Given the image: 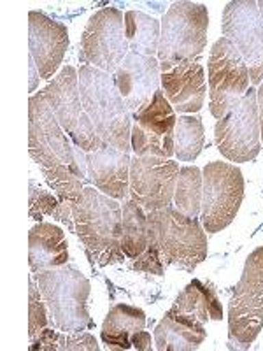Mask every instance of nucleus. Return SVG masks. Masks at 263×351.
<instances>
[{
	"label": "nucleus",
	"instance_id": "8",
	"mask_svg": "<svg viewBox=\"0 0 263 351\" xmlns=\"http://www.w3.org/2000/svg\"><path fill=\"white\" fill-rule=\"evenodd\" d=\"M49 104L56 120L64 128V132L71 137L74 146L83 149L84 153H93L104 148V141L100 139L93 127L92 120L88 118L86 111L81 102L79 93V74L74 67L65 65L51 83L46 86Z\"/></svg>",
	"mask_w": 263,
	"mask_h": 351
},
{
	"label": "nucleus",
	"instance_id": "20",
	"mask_svg": "<svg viewBox=\"0 0 263 351\" xmlns=\"http://www.w3.org/2000/svg\"><path fill=\"white\" fill-rule=\"evenodd\" d=\"M67 237L60 227L39 221L28 232V263L32 272L67 265Z\"/></svg>",
	"mask_w": 263,
	"mask_h": 351
},
{
	"label": "nucleus",
	"instance_id": "31",
	"mask_svg": "<svg viewBox=\"0 0 263 351\" xmlns=\"http://www.w3.org/2000/svg\"><path fill=\"white\" fill-rule=\"evenodd\" d=\"M99 344L88 332H67L65 334V351H97Z\"/></svg>",
	"mask_w": 263,
	"mask_h": 351
},
{
	"label": "nucleus",
	"instance_id": "5",
	"mask_svg": "<svg viewBox=\"0 0 263 351\" xmlns=\"http://www.w3.org/2000/svg\"><path fill=\"white\" fill-rule=\"evenodd\" d=\"M28 152L40 172L72 167L84 183H92L88 169L77 162L76 146L56 120L46 92L36 93L28 100Z\"/></svg>",
	"mask_w": 263,
	"mask_h": 351
},
{
	"label": "nucleus",
	"instance_id": "34",
	"mask_svg": "<svg viewBox=\"0 0 263 351\" xmlns=\"http://www.w3.org/2000/svg\"><path fill=\"white\" fill-rule=\"evenodd\" d=\"M256 102H258V120H260V136L263 139V81L256 90Z\"/></svg>",
	"mask_w": 263,
	"mask_h": 351
},
{
	"label": "nucleus",
	"instance_id": "9",
	"mask_svg": "<svg viewBox=\"0 0 263 351\" xmlns=\"http://www.w3.org/2000/svg\"><path fill=\"white\" fill-rule=\"evenodd\" d=\"M202 225L208 234H218L236 219L244 199V178L236 165L211 162L203 167Z\"/></svg>",
	"mask_w": 263,
	"mask_h": 351
},
{
	"label": "nucleus",
	"instance_id": "14",
	"mask_svg": "<svg viewBox=\"0 0 263 351\" xmlns=\"http://www.w3.org/2000/svg\"><path fill=\"white\" fill-rule=\"evenodd\" d=\"M223 36L240 53L253 84L263 81V23L258 2L234 0L223 11Z\"/></svg>",
	"mask_w": 263,
	"mask_h": 351
},
{
	"label": "nucleus",
	"instance_id": "2",
	"mask_svg": "<svg viewBox=\"0 0 263 351\" xmlns=\"http://www.w3.org/2000/svg\"><path fill=\"white\" fill-rule=\"evenodd\" d=\"M77 74L81 102L99 137L108 146L128 153L132 148V112L114 77L92 65H81Z\"/></svg>",
	"mask_w": 263,
	"mask_h": 351
},
{
	"label": "nucleus",
	"instance_id": "19",
	"mask_svg": "<svg viewBox=\"0 0 263 351\" xmlns=\"http://www.w3.org/2000/svg\"><path fill=\"white\" fill-rule=\"evenodd\" d=\"M130 155L105 144L86 153L88 176L97 190L114 200H125L130 192Z\"/></svg>",
	"mask_w": 263,
	"mask_h": 351
},
{
	"label": "nucleus",
	"instance_id": "35",
	"mask_svg": "<svg viewBox=\"0 0 263 351\" xmlns=\"http://www.w3.org/2000/svg\"><path fill=\"white\" fill-rule=\"evenodd\" d=\"M39 71L36 67V62L30 58V92H34L37 88V81H39Z\"/></svg>",
	"mask_w": 263,
	"mask_h": 351
},
{
	"label": "nucleus",
	"instance_id": "22",
	"mask_svg": "<svg viewBox=\"0 0 263 351\" xmlns=\"http://www.w3.org/2000/svg\"><path fill=\"white\" fill-rule=\"evenodd\" d=\"M208 332L168 309L155 328V344L160 351H193L205 341Z\"/></svg>",
	"mask_w": 263,
	"mask_h": 351
},
{
	"label": "nucleus",
	"instance_id": "7",
	"mask_svg": "<svg viewBox=\"0 0 263 351\" xmlns=\"http://www.w3.org/2000/svg\"><path fill=\"white\" fill-rule=\"evenodd\" d=\"M208 8L197 2H174L162 21L158 60H197L208 44Z\"/></svg>",
	"mask_w": 263,
	"mask_h": 351
},
{
	"label": "nucleus",
	"instance_id": "1",
	"mask_svg": "<svg viewBox=\"0 0 263 351\" xmlns=\"http://www.w3.org/2000/svg\"><path fill=\"white\" fill-rule=\"evenodd\" d=\"M205 228L197 218L179 213L174 206L148 213V247L134 262V271L164 274V262L193 271L208 256Z\"/></svg>",
	"mask_w": 263,
	"mask_h": 351
},
{
	"label": "nucleus",
	"instance_id": "4",
	"mask_svg": "<svg viewBox=\"0 0 263 351\" xmlns=\"http://www.w3.org/2000/svg\"><path fill=\"white\" fill-rule=\"evenodd\" d=\"M42 299L48 307L49 322L62 332H83L92 325L88 311L90 281L71 265L34 272Z\"/></svg>",
	"mask_w": 263,
	"mask_h": 351
},
{
	"label": "nucleus",
	"instance_id": "12",
	"mask_svg": "<svg viewBox=\"0 0 263 351\" xmlns=\"http://www.w3.org/2000/svg\"><path fill=\"white\" fill-rule=\"evenodd\" d=\"M214 141L219 153L230 162H251L262 149L256 90L249 88L214 127Z\"/></svg>",
	"mask_w": 263,
	"mask_h": 351
},
{
	"label": "nucleus",
	"instance_id": "28",
	"mask_svg": "<svg viewBox=\"0 0 263 351\" xmlns=\"http://www.w3.org/2000/svg\"><path fill=\"white\" fill-rule=\"evenodd\" d=\"M48 307L42 299L39 287L36 283V278H30L28 283V337L30 341H36L40 332L48 327Z\"/></svg>",
	"mask_w": 263,
	"mask_h": 351
},
{
	"label": "nucleus",
	"instance_id": "36",
	"mask_svg": "<svg viewBox=\"0 0 263 351\" xmlns=\"http://www.w3.org/2000/svg\"><path fill=\"white\" fill-rule=\"evenodd\" d=\"M258 9H260V18H262V23H263V0L258 2Z\"/></svg>",
	"mask_w": 263,
	"mask_h": 351
},
{
	"label": "nucleus",
	"instance_id": "6",
	"mask_svg": "<svg viewBox=\"0 0 263 351\" xmlns=\"http://www.w3.org/2000/svg\"><path fill=\"white\" fill-rule=\"evenodd\" d=\"M263 328V246L249 253L228 306V337L237 348H249Z\"/></svg>",
	"mask_w": 263,
	"mask_h": 351
},
{
	"label": "nucleus",
	"instance_id": "18",
	"mask_svg": "<svg viewBox=\"0 0 263 351\" xmlns=\"http://www.w3.org/2000/svg\"><path fill=\"white\" fill-rule=\"evenodd\" d=\"M114 81L128 111L136 114L151 102L160 90V62L155 56L130 51L114 72Z\"/></svg>",
	"mask_w": 263,
	"mask_h": 351
},
{
	"label": "nucleus",
	"instance_id": "33",
	"mask_svg": "<svg viewBox=\"0 0 263 351\" xmlns=\"http://www.w3.org/2000/svg\"><path fill=\"white\" fill-rule=\"evenodd\" d=\"M130 343L132 346L136 348L139 351H149L151 350V335L148 334L146 330H139L130 337Z\"/></svg>",
	"mask_w": 263,
	"mask_h": 351
},
{
	"label": "nucleus",
	"instance_id": "11",
	"mask_svg": "<svg viewBox=\"0 0 263 351\" xmlns=\"http://www.w3.org/2000/svg\"><path fill=\"white\" fill-rule=\"evenodd\" d=\"M125 16L120 9L104 8L88 20L81 36L79 62L114 74L128 55Z\"/></svg>",
	"mask_w": 263,
	"mask_h": 351
},
{
	"label": "nucleus",
	"instance_id": "17",
	"mask_svg": "<svg viewBox=\"0 0 263 351\" xmlns=\"http://www.w3.org/2000/svg\"><path fill=\"white\" fill-rule=\"evenodd\" d=\"M160 81L168 104L179 112H197L205 100V77L200 60L160 64Z\"/></svg>",
	"mask_w": 263,
	"mask_h": 351
},
{
	"label": "nucleus",
	"instance_id": "23",
	"mask_svg": "<svg viewBox=\"0 0 263 351\" xmlns=\"http://www.w3.org/2000/svg\"><path fill=\"white\" fill-rule=\"evenodd\" d=\"M144 327H146V315L142 309L118 304L105 316L102 325V341L108 344L109 350H128L132 348V335L144 330Z\"/></svg>",
	"mask_w": 263,
	"mask_h": 351
},
{
	"label": "nucleus",
	"instance_id": "21",
	"mask_svg": "<svg viewBox=\"0 0 263 351\" xmlns=\"http://www.w3.org/2000/svg\"><path fill=\"white\" fill-rule=\"evenodd\" d=\"M171 311L195 325L205 327L209 319L223 318V307L212 283L193 280L172 304Z\"/></svg>",
	"mask_w": 263,
	"mask_h": 351
},
{
	"label": "nucleus",
	"instance_id": "24",
	"mask_svg": "<svg viewBox=\"0 0 263 351\" xmlns=\"http://www.w3.org/2000/svg\"><path fill=\"white\" fill-rule=\"evenodd\" d=\"M125 36L132 53L144 56L158 55L162 25L156 18L140 11L125 12Z\"/></svg>",
	"mask_w": 263,
	"mask_h": 351
},
{
	"label": "nucleus",
	"instance_id": "15",
	"mask_svg": "<svg viewBox=\"0 0 263 351\" xmlns=\"http://www.w3.org/2000/svg\"><path fill=\"white\" fill-rule=\"evenodd\" d=\"M132 149L136 156H158L171 160L174 153L175 112L164 92L158 90L153 100L132 114Z\"/></svg>",
	"mask_w": 263,
	"mask_h": 351
},
{
	"label": "nucleus",
	"instance_id": "10",
	"mask_svg": "<svg viewBox=\"0 0 263 351\" xmlns=\"http://www.w3.org/2000/svg\"><path fill=\"white\" fill-rule=\"evenodd\" d=\"M209 109L216 120H221L249 90V71L227 37L214 43L208 62Z\"/></svg>",
	"mask_w": 263,
	"mask_h": 351
},
{
	"label": "nucleus",
	"instance_id": "26",
	"mask_svg": "<svg viewBox=\"0 0 263 351\" xmlns=\"http://www.w3.org/2000/svg\"><path fill=\"white\" fill-rule=\"evenodd\" d=\"M203 176L195 165L179 169L174 192V208L190 218H199L202 213Z\"/></svg>",
	"mask_w": 263,
	"mask_h": 351
},
{
	"label": "nucleus",
	"instance_id": "25",
	"mask_svg": "<svg viewBox=\"0 0 263 351\" xmlns=\"http://www.w3.org/2000/svg\"><path fill=\"white\" fill-rule=\"evenodd\" d=\"M148 247V213L128 199L121 209V250L125 256L137 260Z\"/></svg>",
	"mask_w": 263,
	"mask_h": 351
},
{
	"label": "nucleus",
	"instance_id": "30",
	"mask_svg": "<svg viewBox=\"0 0 263 351\" xmlns=\"http://www.w3.org/2000/svg\"><path fill=\"white\" fill-rule=\"evenodd\" d=\"M65 334L67 332H58L53 330V328H44L40 332V335L37 337L36 341H32V346L30 350L36 351H65Z\"/></svg>",
	"mask_w": 263,
	"mask_h": 351
},
{
	"label": "nucleus",
	"instance_id": "29",
	"mask_svg": "<svg viewBox=\"0 0 263 351\" xmlns=\"http://www.w3.org/2000/svg\"><path fill=\"white\" fill-rule=\"evenodd\" d=\"M58 204L60 202L56 200L53 193L30 181V193H28V216H30V219H36L39 223V221H42L44 216H53Z\"/></svg>",
	"mask_w": 263,
	"mask_h": 351
},
{
	"label": "nucleus",
	"instance_id": "16",
	"mask_svg": "<svg viewBox=\"0 0 263 351\" xmlns=\"http://www.w3.org/2000/svg\"><path fill=\"white\" fill-rule=\"evenodd\" d=\"M28 46L39 76L51 80L68 48V30L60 21L51 20L39 11L28 14Z\"/></svg>",
	"mask_w": 263,
	"mask_h": 351
},
{
	"label": "nucleus",
	"instance_id": "13",
	"mask_svg": "<svg viewBox=\"0 0 263 351\" xmlns=\"http://www.w3.org/2000/svg\"><path fill=\"white\" fill-rule=\"evenodd\" d=\"M179 165L174 160L158 156H134L130 162L128 199L146 213L172 206Z\"/></svg>",
	"mask_w": 263,
	"mask_h": 351
},
{
	"label": "nucleus",
	"instance_id": "32",
	"mask_svg": "<svg viewBox=\"0 0 263 351\" xmlns=\"http://www.w3.org/2000/svg\"><path fill=\"white\" fill-rule=\"evenodd\" d=\"M53 218L58 219V221H62L64 225H67L68 230H76V227H74V213H72V204H68V202L58 204V208H56Z\"/></svg>",
	"mask_w": 263,
	"mask_h": 351
},
{
	"label": "nucleus",
	"instance_id": "27",
	"mask_svg": "<svg viewBox=\"0 0 263 351\" xmlns=\"http://www.w3.org/2000/svg\"><path fill=\"white\" fill-rule=\"evenodd\" d=\"M203 125L199 116H179L174 130V153L181 162H193L203 148Z\"/></svg>",
	"mask_w": 263,
	"mask_h": 351
},
{
	"label": "nucleus",
	"instance_id": "3",
	"mask_svg": "<svg viewBox=\"0 0 263 351\" xmlns=\"http://www.w3.org/2000/svg\"><path fill=\"white\" fill-rule=\"evenodd\" d=\"M76 236L93 260L105 267L123 262L121 250V206L118 200L86 186L72 204Z\"/></svg>",
	"mask_w": 263,
	"mask_h": 351
}]
</instances>
